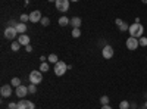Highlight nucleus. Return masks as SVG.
Returning <instances> with one entry per match:
<instances>
[{
	"mask_svg": "<svg viewBox=\"0 0 147 109\" xmlns=\"http://www.w3.org/2000/svg\"><path fill=\"white\" fill-rule=\"evenodd\" d=\"M41 12L40 10H32L31 14H30V21L32 22V24H35V22H40L41 21Z\"/></svg>",
	"mask_w": 147,
	"mask_h": 109,
	"instance_id": "12",
	"label": "nucleus"
},
{
	"mask_svg": "<svg viewBox=\"0 0 147 109\" xmlns=\"http://www.w3.org/2000/svg\"><path fill=\"white\" fill-rule=\"evenodd\" d=\"M12 90H13L12 84H5V86H2V89H0V94H2V97H10Z\"/></svg>",
	"mask_w": 147,
	"mask_h": 109,
	"instance_id": "7",
	"label": "nucleus"
},
{
	"mask_svg": "<svg viewBox=\"0 0 147 109\" xmlns=\"http://www.w3.org/2000/svg\"><path fill=\"white\" fill-rule=\"evenodd\" d=\"M59 25H60V27L71 25V19H69L68 16H60V18H59Z\"/></svg>",
	"mask_w": 147,
	"mask_h": 109,
	"instance_id": "16",
	"label": "nucleus"
},
{
	"mask_svg": "<svg viewBox=\"0 0 147 109\" xmlns=\"http://www.w3.org/2000/svg\"><path fill=\"white\" fill-rule=\"evenodd\" d=\"M102 109H113V108H112V106H109V105H103Z\"/></svg>",
	"mask_w": 147,
	"mask_h": 109,
	"instance_id": "32",
	"label": "nucleus"
},
{
	"mask_svg": "<svg viewBox=\"0 0 147 109\" xmlns=\"http://www.w3.org/2000/svg\"><path fill=\"white\" fill-rule=\"evenodd\" d=\"M28 91H30L31 94H34V93L37 91V86H35V84H30V86H28Z\"/></svg>",
	"mask_w": 147,
	"mask_h": 109,
	"instance_id": "27",
	"label": "nucleus"
},
{
	"mask_svg": "<svg viewBox=\"0 0 147 109\" xmlns=\"http://www.w3.org/2000/svg\"><path fill=\"white\" fill-rule=\"evenodd\" d=\"M68 71V65L65 62H62V60H59L57 64H55V75L57 77H62L65 75V72Z\"/></svg>",
	"mask_w": 147,
	"mask_h": 109,
	"instance_id": "3",
	"label": "nucleus"
},
{
	"mask_svg": "<svg viewBox=\"0 0 147 109\" xmlns=\"http://www.w3.org/2000/svg\"><path fill=\"white\" fill-rule=\"evenodd\" d=\"M18 109H35V105L31 100L22 99L21 102H18Z\"/></svg>",
	"mask_w": 147,
	"mask_h": 109,
	"instance_id": "11",
	"label": "nucleus"
},
{
	"mask_svg": "<svg viewBox=\"0 0 147 109\" xmlns=\"http://www.w3.org/2000/svg\"><path fill=\"white\" fill-rule=\"evenodd\" d=\"M10 49L13 50V52H18V50L21 49V43H19V41H13V43L10 44Z\"/></svg>",
	"mask_w": 147,
	"mask_h": 109,
	"instance_id": "20",
	"label": "nucleus"
},
{
	"mask_svg": "<svg viewBox=\"0 0 147 109\" xmlns=\"http://www.w3.org/2000/svg\"><path fill=\"white\" fill-rule=\"evenodd\" d=\"M7 109H9V108H7Z\"/></svg>",
	"mask_w": 147,
	"mask_h": 109,
	"instance_id": "39",
	"label": "nucleus"
},
{
	"mask_svg": "<svg viewBox=\"0 0 147 109\" xmlns=\"http://www.w3.org/2000/svg\"><path fill=\"white\" fill-rule=\"evenodd\" d=\"M27 30H28V28H27V24H25V22H18V25H16L18 34H25Z\"/></svg>",
	"mask_w": 147,
	"mask_h": 109,
	"instance_id": "15",
	"label": "nucleus"
},
{
	"mask_svg": "<svg viewBox=\"0 0 147 109\" xmlns=\"http://www.w3.org/2000/svg\"><path fill=\"white\" fill-rule=\"evenodd\" d=\"M71 2H78V0H71Z\"/></svg>",
	"mask_w": 147,
	"mask_h": 109,
	"instance_id": "37",
	"label": "nucleus"
},
{
	"mask_svg": "<svg viewBox=\"0 0 147 109\" xmlns=\"http://www.w3.org/2000/svg\"><path fill=\"white\" fill-rule=\"evenodd\" d=\"M40 60L41 62H46V56H40Z\"/></svg>",
	"mask_w": 147,
	"mask_h": 109,
	"instance_id": "34",
	"label": "nucleus"
},
{
	"mask_svg": "<svg viewBox=\"0 0 147 109\" xmlns=\"http://www.w3.org/2000/svg\"><path fill=\"white\" fill-rule=\"evenodd\" d=\"M47 60H49V62H50V64H53V65L59 62V59H57V55H56V53H52V55H49Z\"/></svg>",
	"mask_w": 147,
	"mask_h": 109,
	"instance_id": "17",
	"label": "nucleus"
},
{
	"mask_svg": "<svg viewBox=\"0 0 147 109\" xmlns=\"http://www.w3.org/2000/svg\"><path fill=\"white\" fill-rule=\"evenodd\" d=\"M16 25H18V22H16L15 19H10V21H9V25H7V27H15V28H16Z\"/></svg>",
	"mask_w": 147,
	"mask_h": 109,
	"instance_id": "28",
	"label": "nucleus"
},
{
	"mask_svg": "<svg viewBox=\"0 0 147 109\" xmlns=\"http://www.w3.org/2000/svg\"><path fill=\"white\" fill-rule=\"evenodd\" d=\"M28 93H30V91H28V87L22 86V84H21L19 87H16V89H15V94L18 96L19 99H24V97H25V96H27Z\"/></svg>",
	"mask_w": 147,
	"mask_h": 109,
	"instance_id": "10",
	"label": "nucleus"
},
{
	"mask_svg": "<svg viewBox=\"0 0 147 109\" xmlns=\"http://www.w3.org/2000/svg\"><path fill=\"white\" fill-rule=\"evenodd\" d=\"M10 84H12V86H13V87L16 89V87H19L21 84H22V81H21V78H18V77H13V78L10 80Z\"/></svg>",
	"mask_w": 147,
	"mask_h": 109,
	"instance_id": "18",
	"label": "nucleus"
},
{
	"mask_svg": "<svg viewBox=\"0 0 147 109\" xmlns=\"http://www.w3.org/2000/svg\"><path fill=\"white\" fill-rule=\"evenodd\" d=\"M40 24L43 27H47V25H50V19H49L47 16H44V18H41V21H40Z\"/></svg>",
	"mask_w": 147,
	"mask_h": 109,
	"instance_id": "23",
	"label": "nucleus"
},
{
	"mask_svg": "<svg viewBox=\"0 0 147 109\" xmlns=\"http://www.w3.org/2000/svg\"><path fill=\"white\" fill-rule=\"evenodd\" d=\"M25 50H27V53H31V52H32V46H31V44L25 46Z\"/></svg>",
	"mask_w": 147,
	"mask_h": 109,
	"instance_id": "30",
	"label": "nucleus"
},
{
	"mask_svg": "<svg viewBox=\"0 0 147 109\" xmlns=\"http://www.w3.org/2000/svg\"><path fill=\"white\" fill-rule=\"evenodd\" d=\"M115 24L118 25V28H119V31H121V32H125V31H128V30H129L128 22H125L124 19H121V18H116V19H115Z\"/></svg>",
	"mask_w": 147,
	"mask_h": 109,
	"instance_id": "9",
	"label": "nucleus"
},
{
	"mask_svg": "<svg viewBox=\"0 0 147 109\" xmlns=\"http://www.w3.org/2000/svg\"><path fill=\"white\" fill-rule=\"evenodd\" d=\"M141 109H147V100H146V102H144V105H143V106H141Z\"/></svg>",
	"mask_w": 147,
	"mask_h": 109,
	"instance_id": "33",
	"label": "nucleus"
},
{
	"mask_svg": "<svg viewBox=\"0 0 147 109\" xmlns=\"http://www.w3.org/2000/svg\"><path fill=\"white\" fill-rule=\"evenodd\" d=\"M138 43H140L141 47H146L147 46V37H144V35H143V37H140L138 39Z\"/></svg>",
	"mask_w": 147,
	"mask_h": 109,
	"instance_id": "24",
	"label": "nucleus"
},
{
	"mask_svg": "<svg viewBox=\"0 0 147 109\" xmlns=\"http://www.w3.org/2000/svg\"><path fill=\"white\" fill-rule=\"evenodd\" d=\"M71 0H56V9L59 12H68Z\"/></svg>",
	"mask_w": 147,
	"mask_h": 109,
	"instance_id": "5",
	"label": "nucleus"
},
{
	"mask_svg": "<svg viewBox=\"0 0 147 109\" xmlns=\"http://www.w3.org/2000/svg\"><path fill=\"white\" fill-rule=\"evenodd\" d=\"M81 18L80 16H74V18H71V25H72V28H80L81 27Z\"/></svg>",
	"mask_w": 147,
	"mask_h": 109,
	"instance_id": "14",
	"label": "nucleus"
},
{
	"mask_svg": "<svg viewBox=\"0 0 147 109\" xmlns=\"http://www.w3.org/2000/svg\"><path fill=\"white\" fill-rule=\"evenodd\" d=\"M9 109H18V103H15V102H9Z\"/></svg>",
	"mask_w": 147,
	"mask_h": 109,
	"instance_id": "29",
	"label": "nucleus"
},
{
	"mask_svg": "<svg viewBox=\"0 0 147 109\" xmlns=\"http://www.w3.org/2000/svg\"><path fill=\"white\" fill-rule=\"evenodd\" d=\"M146 59H147V56H146Z\"/></svg>",
	"mask_w": 147,
	"mask_h": 109,
	"instance_id": "38",
	"label": "nucleus"
},
{
	"mask_svg": "<svg viewBox=\"0 0 147 109\" xmlns=\"http://www.w3.org/2000/svg\"><path fill=\"white\" fill-rule=\"evenodd\" d=\"M28 78H30L31 84H35V86H37V84H40V83L43 81V72H41L40 69H34V71L30 72Z\"/></svg>",
	"mask_w": 147,
	"mask_h": 109,
	"instance_id": "2",
	"label": "nucleus"
},
{
	"mask_svg": "<svg viewBox=\"0 0 147 109\" xmlns=\"http://www.w3.org/2000/svg\"><path fill=\"white\" fill-rule=\"evenodd\" d=\"M49 68H50V66H49L47 62H41V65H40V71H41V72H47Z\"/></svg>",
	"mask_w": 147,
	"mask_h": 109,
	"instance_id": "22",
	"label": "nucleus"
},
{
	"mask_svg": "<svg viewBox=\"0 0 147 109\" xmlns=\"http://www.w3.org/2000/svg\"><path fill=\"white\" fill-rule=\"evenodd\" d=\"M18 41L21 43V46H28V44H30V35H27V34H19Z\"/></svg>",
	"mask_w": 147,
	"mask_h": 109,
	"instance_id": "13",
	"label": "nucleus"
},
{
	"mask_svg": "<svg viewBox=\"0 0 147 109\" xmlns=\"http://www.w3.org/2000/svg\"><path fill=\"white\" fill-rule=\"evenodd\" d=\"M100 103H102V106L103 105H109V96H102V97H100Z\"/></svg>",
	"mask_w": 147,
	"mask_h": 109,
	"instance_id": "25",
	"label": "nucleus"
},
{
	"mask_svg": "<svg viewBox=\"0 0 147 109\" xmlns=\"http://www.w3.org/2000/svg\"><path fill=\"white\" fill-rule=\"evenodd\" d=\"M47 2H56V0H47Z\"/></svg>",
	"mask_w": 147,
	"mask_h": 109,
	"instance_id": "36",
	"label": "nucleus"
},
{
	"mask_svg": "<svg viewBox=\"0 0 147 109\" xmlns=\"http://www.w3.org/2000/svg\"><path fill=\"white\" fill-rule=\"evenodd\" d=\"M16 35H18V31H16L15 27H7V28L5 30V37H6L7 40H15Z\"/></svg>",
	"mask_w": 147,
	"mask_h": 109,
	"instance_id": "8",
	"label": "nucleus"
},
{
	"mask_svg": "<svg viewBox=\"0 0 147 109\" xmlns=\"http://www.w3.org/2000/svg\"><path fill=\"white\" fill-rule=\"evenodd\" d=\"M129 109H137V103H136V102H132V103H131V108H129Z\"/></svg>",
	"mask_w": 147,
	"mask_h": 109,
	"instance_id": "31",
	"label": "nucleus"
},
{
	"mask_svg": "<svg viewBox=\"0 0 147 109\" xmlns=\"http://www.w3.org/2000/svg\"><path fill=\"white\" fill-rule=\"evenodd\" d=\"M141 3H144V5H147V0H141Z\"/></svg>",
	"mask_w": 147,
	"mask_h": 109,
	"instance_id": "35",
	"label": "nucleus"
},
{
	"mask_svg": "<svg viewBox=\"0 0 147 109\" xmlns=\"http://www.w3.org/2000/svg\"><path fill=\"white\" fill-rule=\"evenodd\" d=\"M131 108V103L128 100H122L119 102V109H129Z\"/></svg>",
	"mask_w": 147,
	"mask_h": 109,
	"instance_id": "19",
	"label": "nucleus"
},
{
	"mask_svg": "<svg viewBox=\"0 0 147 109\" xmlns=\"http://www.w3.org/2000/svg\"><path fill=\"white\" fill-rule=\"evenodd\" d=\"M128 32H129V37L140 39V37H143V34H144V27L141 25L140 22H134V24H131V25H129Z\"/></svg>",
	"mask_w": 147,
	"mask_h": 109,
	"instance_id": "1",
	"label": "nucleus"
},
{
	"mask_svg": "<svg viewBox=\"0 0 147 109\" xmlns=\"http://www.w3.org/2000/svg\"><path fill=\"white\" fill-rule=\"evenodd\" d=\"M27 21H30V15L22 14V15H21V18H19V22H27Z\"/></svg>",
	"mask_w": 147,
	"mask_h": 109,
	"instance_id": "26",
	"label": "nucleus"
},
{
	"mask_svg": "<svg viewBox=\"0 0 147 109\" xmlns=\"http://www.w3.org/2000/svg\"><path fill=\"white\" fill-rule=\"evenodd\" d=\"M138 46H140V43H138V39H136V37H129V39H127V49L128 50H136V49H138Z\"/></svg>",
	"mask_w": 147,
	"mask_h": 109,
	"instance_id": "6",
	"label": "nucleus"
},
{
	"mask_svg": "<svg viewBox=\"0 0 147 109\" xmlns=\"http://www.w3.org/2000/svg\"><path fill=\"white\" fill-rule=\"evenodd\" d=\"M115 55V50H113V47L110 46V44H106L103 49H102V56L103 59H112Z\"/></svg>",
	"mask_w": 147,
	"mask_h": 109,
	"instance_id": "4",
	"label": "nucleus"
},
{
	"mask_svg": "<svg viewBox=\"0 0 147 109\" xmlns=\"http://www.w3.org/2000/svg\"><path fill=\"white\" fill-rule=\"evenodd\" d=\"M72 37H74V39L81 37V30H80V28H72Z\"/></svg>",
	"mask_w": 147,
	"mask_h": 109,
	"instance_id": "21",
	"label": "nucleus"
}]
</instances>
